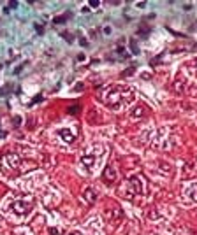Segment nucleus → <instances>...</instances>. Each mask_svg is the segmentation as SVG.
Segmentation results:
<instances>
[{
	"mask_svg": "<svg viewBox=\"0 0 197 235\" xmlns=\"http://www.w3.org/2000/svg\"><path fill=\"white\" fill-rule=\"evenodd\" d=\"M83 198L86 202H90V204H92V202L95 200V191L92 190V188H86V190H84V193H83Z\"/></svg>",
	"mask_w": 197,
	"mask_h": 235,
	"instance_id": "obj_1",
	"label": "nucleus"
},
{
	"mask_svg": "<svg viewBox=\"0 0 197 235\" xmlns=\"http://www.w3.org/2000/svg\"><path fill=\"white\" fill-rule=\"evenodd\" d=\"M104 177H106L108 181L114 179V170H113V167H111V165H108V167H106V172H104Z\"/></svg>",
	"mask_w": 197,
	"mask_h": 235,
	"instance_id": "obj_2",
	"label": "nucleus"
},
{
	"mask_svg": "<svg viewBox=\"0 0 197 235\" xmlns=\"http://www.w3.org/2000/svg\"><path fill=\"white\" fill-rule=\"evenodd\" d=\"M67 18H69V14H64V16H58V18H55L53 21H55V25H62L65 20H67Z\"/></svg>",
	"mask_w": 197,
	"mask_h": 235,
	"instance_id": "obj_3",
	"label": "nucleus"
},
{
	"mask_svg": "<svg viewBox=\"0 0 197 235\" xmlns=\"http://www.w3.org/2000/svg\"><path fill=\"white\" fill-rule=\"evenodd\" d=\"M69 235H79V233H78V232H70Z\"/></svg>",
	"mask_w": 197,
	"mask_h": 235,
	"instance_id": "obj_4",
	"label": "nucleus"
}]
</instances>
